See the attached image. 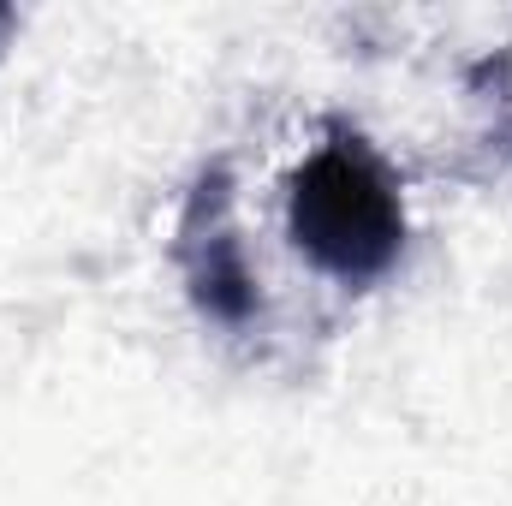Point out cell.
I'll use <instances>...</instances> for the list:
<instances>
[{
  "mask_svg": "<svg viewBox=\"0 0 512 506\" xmlns=\"http://www.w3.org/2000/svg\"><path fill=\"white\" fill-rule=\"evenodd\" d=\"M286 233L322 280L346 292H370L399 268L411 245V215L399 173L358 126L334 120L322 143L286 179Z\"/></svg>",
  "mask_w": 512,
  "mask_h": 506,
  "instance_id": "6da1fadb",
  "label": "cell"
},
{
  "mask_svg": "<svg viewBox=\"0 0 512 506\" xmlns=\"http://www.w3.org/2000/svg\"><path fill=\"white\" fill-rule=\"evenodd\" d=\"M173 268L191 298V310L227 334H245L262 322V274L233 221V173L215 161L197 173L179 227H173Z\"/></svg>",
  "mask_w": 512,
  "mask_h": 506,
  "instance_id": "7a4b0ae2",
  "label": "cell"
},
{
  "mask_svg": "<svg viewBox=\"0 0 512 506\" xmlns=\"http://www.w3.org/2000/svg\"><path fill=\"white\" fill-rule=\"evenodd\" d=\"M18 18H12V6H0V42H6V30H12Z\"/></svg>",
  "mask_w": 512,
  "mask_h": 506,
  "instance_id": "3957f363",
  "label": "cell"
}]
</instances>
